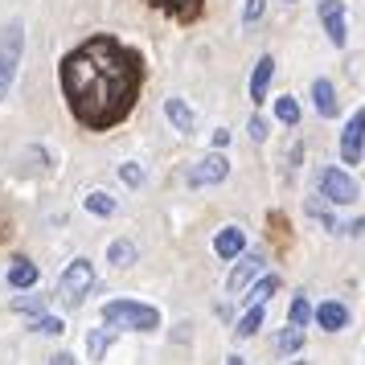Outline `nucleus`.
I'll return each mask as SVG.
<instances>
[{"label":"nucleus","mask_w":365,"mask_h":365,"mask_svg":"<svg viewBox=\"0 0 365 365\" xmlns=\"http://www.w3.org/2000/svg\"><path fill=\"white\" fill-rule=\"evenodd\" d=\"M62 99L70 115L86 132H111L135 111L144 91V58L119 41V37L95 34L78 41L58 66Z\"/></svg>","instance_id":"obj_1"},{"label":"nucleus","mask_w":365,"mask_h":365,"mask_svg":"<svg viewBox=\"0 0 365 365\" xmlns=\"http://www.w3.org/2000/svg\"><path fill=\"white\" fill-rule=\"evenodd\" d=\"M103 324L132 332H156L160 329V308H152L144 299H107L103 304Z\"/></svg>","instance_id":"obj_2"},{"label":"nucleus","mask_w":365,"mask_h":365,"mask_svg":"<svg viewBox=\"0 0 365 365\" xmlns=\"http://www.w3.org/2000/svg\"><path fill=\"white\" fill-rule=\"evenodd\" d=\"M21 58H25V25L21 21H9L0 29V103L9 99V91L17 83Z\"/></svg>","instance_id":"obj_3"},{"label":"nucleus","mask_w":365,"mask_h":365,"mask_svg":"<svg viewBox=\"0 0 365 365\" xmlns=\"http://www.w3.org/2000/svg\"><path fill=\"white\" fill-rule=\"evenodd\" d=\"M91 287H95V263L91 259H70V267L62 271V279H58V296L66 308H78L83 296H91Z\"/></svg>","instance_id":"obj_4"},{"label":"nucleus","mask_w":365,"mask_h":365,"mask_svg":"<svg viewBox=\"0 0 365 365\" xmlns=\"http://www.w3.org/2000/svg\"><path fill=\"white\" fill-rule=\"evenodd\" d=\"M226 177H230V160L222 152H210V156H201L197 165L185 173V185L189 189H205V185H222Z\"/></svg>","instance_id":"obj_5"},{"label":"nucleus","mask_w":365,"mask_h":365,"mask_svg":"<svg viewBox=\"0 0 365 365\" xmlns=\"http://www.w3.org/2000/svg\"><path fill=\"white\" fill-rule=\"evenodd\" d=\"M320 193H324L332 205H353V201L361 197L357 181L349 177L345 168H324V173H320Z\"/></svg>","instance_id":"obj_6"},{"label":"nucleus","mask_w":365,"mask_h":365,"mask_svg":"<svg viewBox=\"0 0 365 365\" xmlns=\"http://www.w3.org/2000/svg\"><path fill=\"white\" fill-rule=\"evenodd\" d=\"M361 156H365V107H357L353 119L345 123V132H341V160L361 165Z\"/></svg>","instance_id":"obj_7"},{"label":"nucleus","mask_w":365,"mask_h":365,"mask_svg":"<svg viewBox=\"0 0 365 365\" xmlns=\"http://www.w3.org/2000/svg\"><path fill=\"white\" fill-rule=\"evenodd\" d=\"M263 263H267L263 250H242V255H238V267L230 271V283H226V287H230L234 296H238L247 283H255L259 275H263Z\"/></svg>","instance_id":"obj_8"},{"label":"nucleus","mask_w":365,"mask_h":365,"mask_svg":"<svg viewBox=\"0 0 365 365\" xmlns=\"http://www.w3.org/2000/svg\"><path fill=\"white\" fill-rule=\"evenodd\" d=\"M320 25H324V34H329L332 46H345V41H349L345 4H341V0H320Z\"/></svg>","instance_id":"obj_9"},{"label":"nucleus","mask_w":365,"mask_h":365,"mask_svg":"<svg viewBox=\"0 0 365 365\" xmlns=\"http://www.w3.org/2000/svg\"><path fill=\"white\" fill-rule=\"evenodd\" d=\"M271 78H275V58H271V53H263V58L255 62V70H250V103H255V107L267 99Z\"/></svg>","instance_id":"obj_10"},{"label":"nucleus","mask_w":365,"mask_h":365,"mask_svg":"<svg viewBox=\"0 0 365 365\" xmlns=\"http://www.w3.org/2000/svg\"><path fill=\"white\" fill-rule=\"evenodd\" d=\"M242 250H247V230H242V226H226V230L214 238V255L222 259V263L238 259Z\"/></svg>","instance_id":"obj_11"},{"label":"nucleus","mask_w":365,"mask_h":365,"mask_svg":"<svg viewBox=\"0 0 365 365\" xmlns=\"http://www.w3.org/2000/svg\"><path fill=\"white\" fill-rule=\"evenodd\" d=\"M312 320L324 332H341V329H349V308L345 304H336V299H324V304L312 312Z\"/></svg>","instance_id":"obj_12"},{"label":"nucleus","mask_w":365,"mask_h":365,"mask_svg":"<svg viewBox=\"0 0 365 365\" xmlns=\"http://www.w3.org/2000/svg\"><path fill=\"white\" fill-rule=\"evenodd\" d=\"M165 115H168V123H173L177 132H185V135L197 132V115H193V107H189L185 99H177V95L165 99Z\"/></svg>","instance_id":"obj_13"},{"label":"nucleus","mask_w":365,"mask_h":365,"mask_svg":"<svg viewBox=\"0 0 365 365\" xmlns=\"http://www.w3.org/2000/svg\"><path fill=\"white\" fill-rule=\"evenodd\" d=\"M312 103H316V115H320V119H336V111H341L336 91H332L329 78H316V83H312Z\"/></svg>","instance_id":"obj_14"},{"label":"nucleus","mask_w":365,"mask_h":365,"mask_svg":"<svg viewBox=\"0 0 365 365\" xmlns=\"http://www.w3.org/2000/svg\"><path fill=\"white\" fill-rule=\"evenodd\" d=\"M152 9H165L168 17H177V21H197L201 17V9H205V0H148Z\"/></svg>","instance_id":"obj_15"},{"label":"nucleus","mask_w":365,"mask_h":365,"mask_svg":"<svg viewBox=\"0 0 365 365\" xmlns=\"http://www.w3.org/2000/svg\"><path fill=\"white\" fill-rule=\"evenodd\" d=\"M37 279H41L37 263H29V259H13V267H9V287H17V292H29Z\"/></svg>","instance_id":"obj_16"},{"label":"nucleus","mask_w":365,"mask_h":365,"mask_svg":"<svg viewBox=\"0 0 365 365\" xmlns=\"http://www.w3.org/2000/svg\"><path fill=\"white\" fill-rule=\"evenodd\" d=\"M115 332L119 329H111V324L86 332V357H91V361H103V357H107V349H111V341H115Z\"/></svg>","instance_id":"obj_17"},{"label":"nucleus","mask_w":365,"mask_h":365,"mask_svg":"<svg viewBox=\"0 0 365 365\" xmlns=\"http://www.w3.org/2000/svg\"><path fill=\"white\" fill-rule=\"evenodd\" d=\"M279 292V275H259V283H247V296H242V304H267V299Z\"/></svg>","instance_id":"obj_18"},{"label":"nucleus","mask_w":365,"mask_h":365,"mask_svg":"<svg viewBox=\"0 0 365 365\" xmlns=\"http://www.w3.org/2000/svg\"><path fill=\"white\" fill-rule=\"evenodd\" d=\"M135 259H140V250H135V242H128V238H115V242L107 247V263H115V267H132Z\"/></svg>","instance_id":"obj_19"},{"label":"nucleus","mask_w":365,"mask_h":365,"mask_svg":"<svg viewBox=\"0 0 365 365\" xmlns=\"http://www.w3.org/2000/svg\"><path fill=\"white\" fill-rule=\"evenodd\" d=\"M259 329H263V304H250V312L242 316V320H238L234 336H238V341H250V336H255Z\"/></svg>","instance_id":"obj_20"},{"label":"nucleus","mask_w":365,"mask_h":365,"mask_svg":"<svg viewBox=\"0 0 365 365\" xmlns=\"http://www.w3.org/2000/svg\"><path fill=\"white\" fill-rule=\"evenodd\" d=\"M86 214H95V217H111L115 214V197L111 193H103V189H95V193H86Z\"/></svg>","instance_id":"obj_21"},{"label":"nucleus","mask_w":365,"mask_h":365,"mask_svg":"<svg viewBox=\"0 0 365 365\" xmlns=\"http://www.w3.org/2000/svg\"><path fill=\"white\" fill-rule=\"evenodd\" d=\"M275 119L287 123V128H296L299 123V103L292 99V95H279V99H275Z\"/></svg>","instance_id":"obj_22"},{"label":"nucleus","mask_w":365,"mask_h":365,"mask_svg":"<svg viewBox=\"0 0 365 365\" xmlns=\"http://www.w3.org/2000/svg\"><path fill=\"white\" fill-rule=\"evenodd\" d=\"M34 332H41V336H62L66 332V324H62V316H34Z\"/></svg>","instance_id":"obj_23"},{"label":"nucleus","mask_w":365,"mask_h":365,"mask_svg":"<svg viewBox=\"0 0 365 365\" xmlns=\"http://www.w3.org/2000/svg\"><path fill=\"white\" fill-rule=\"evenodd\" d=\"M275 345H279V353H296V349H304V332H299L296 324H287V329L279 332Z\"/></svg>","instance_id":"obj_24"},{"label":"nucleus","mask_w":365,"mask_h":365,"mask_svg":"<svg viewBox=\"0 0 365 365\" xmlns=\"http://www.w3.org/2000/svg\"><path fill=\"white\" fill-rule=\"evenodd\" d=\"M13 312L41 316V312H46V296H21V299H13Z\"/></svg>","instance_id":"obj_25"},{"label":"nucleus","mask_w":365,"mask_h":365,"mask_svg":"<svg viewBox=\"0 0 365 365\" xmlns=\"http://www.w3.org/2000/svg\"><path fill=\"white\" fill-rule=\"evenodd\" d=\"M119 181L128 185V189H140V185H144V168L135 165V160H128V165H119Z\"/></svg>","instance_id":"obj_26"},{"label":"nucleus","mask_w":365,"mask_h":365,"mask_svg":"<svg viewBox=\"0 0 365 365\" xmlns=\"http://www.w3.org/2000/svg\"><path fill=\"white\" fill-rule=\"evenodd\" d=\"M308 320H312V304H308L304 296H296V299H292V324H296V329H304Z\"/></svg>","instance_id":"obj_27"},{"label":"nucleus","mask_w":365,"mask_h":365,"mask_svg":"<svg viewBox=\"0 0 365 365\" xmlns=\"http://www.w3.org/2000/svg\"><path fill=\"white\" fill-rule=\"evenodd\" d=\"M263 13H267V0H247V4H242V25H259V21H263Z\"/></svg>","instance_id":"obj_28"},{"label":"nucleus","mask_w":365,"mask_h":365,"mask_svg":"<svg viewBox=\"0 0 365 365\" xmlns=\"http://www.w3.org/2000/svg\"><path fill=\"white\" fill-rule=\"evenodd\" d=\"M247 132H250V140H255V144H263V140H267V119L263 115H250Z\"/></svg>","instance_id":"obj_29"},{"label":"nucleus","mask_w":365,"mask_h":365,"mask_svg":"<svg viewBox=\"0 0 365 365\" xmlns=\"http://www.w3.org/2000/svg\"><path fill=\"white\" fill-rule=\"evenodd\" d=\"M226 144H230V132H226V128H217V132H214V148L222 152Z\"/></svg>","instance_id":"obj_30"},{"label":"nucleus","mask_w":365,"mask_h":365,"mask_svg":"<svg viewBox=\"0 0 365 365\" xmlns=\"http://www.w3.org/2000/svg\"><path fill=\"white\" fill-rule=\"evenodd\" d=\"M50 365H74V357L70 353H58V357H50Z\"/></svg>","instance_id":"obj_31"},{"label":"nucleus","mask_w":365,"mask_h":365,"mask_svg":"<svg viewBox=\"0 0 365 365\" xmlns=\"http://www.w3.org/2000/svg\"><path fill=\"white\" fill-rule=\"evenodd\" d=\"M226 365H247V361H242V357H238V353H234V357H226Z\"/></svg>","instance_id":"obj_32"},{"label":"nucleus","mask_w":365,"mask_h":365,"mask_svg":"<svg viewBox=\"0 0 365 365\" xmlns=\"http://www.w3.org/2000/svg\"><path fill=\"white\" fill-rule=\"evenodd\" d=\"M296 365H304V361H296Z\"/></svg>","instance_id":"obj_33"},{"label":"nucleus","mask_w":365,"mask_h":365,"mask_svg":"<svg viewBox=\"0 0 365 365\" xmlns=\"http://www.w3.org/2000/svg\"><path fill=\"white\" fill-rule=\"evenodd\" d=\"M287 4H292V0H287Z\"/></svg>","instance_id":"obj_34"}]
</instances>
